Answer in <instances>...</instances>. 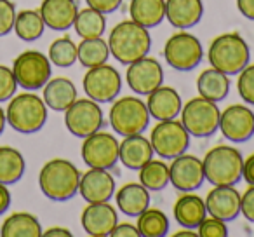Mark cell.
<instances>
[{
    "instance_id": "cell-4",
    "label": "cell",
    "mask_w": 254,
    "mask_h": 237,
    "mask_svg": "<svg viewBox=\"0 0 254 237\" xmlns=\"http://www.w3.org/2000/svg\"><path fill=\"white\" fill-rule=\"evenodd\" d=\"M209 63L226 75H237L249 65V46L239 33H223L216 37L209 47Z\"/></svg>"
},
{
    "instance_id": "cell-45",
    "label": "cell",
    "mask_w": 254,
    "mask_h": 237,
    "mask_svg": "<svg viewBox=\"0 0 254 237\" xmlns=\"http://www.w3.org/2000/svg\"><path fill=\"white\" fill-rule=\"evenodd\" d=\"M237 9L244 18L254 21V0H237Z\"/></svg>"
},
{
    "instance_id": "cell-3",
    "label": "cell",
    "mask_w": 254,
    "mask_h": 237,
    "mask_svg": "<svg viewBox=\"0 0 254 237\" xmlns=\"http://www.w3.org/2000/svg\"><path fill=\"white\" fill-rule=\"evenodd\" d=\"M5 119L14 131L21 135H33L47 122V105L33 91L21 92L9 99Z\"/></svg>"
},
{
    "instance_id": "cell-23",
    "label": "cell",
    "mask_w": 254,
    "mask_h": 237,
    "mask_svg": "<svg viewBox=\"0 0 254 237\" xmlns=\"http://www.w3.org/2000/svg\"><path fill=\"white\" fill-rule=\"evenodd\" d=\"M204 16L202 0H166V18L174 28L188 30Z\"/></svg>"
},
{
    "instance_id": "cell-37",
    "label": "cell",
    "mask_w": 254,
    "mask_h": 237,
    "mask_svg": "<svg viewBox=\"0 0 254 237\" xmlns=\"http://www.w3.org/2000/svg\"><path fill=\"white\" fill-rule=\"evenodd\" d=\"M237 89H239V96L242 98V101L254 105V65H247L239 72Z\"/></svg>"
},
{
    "instance_id": "cell-49",
    "label": "cell",
    "mask_w": 254,
    "mask_h": 237,
    "mask_svg": "<svg viewBox=\"0 0 254 237\" xmlns=\"http://www.w3.org/2000/svg\"><path fill=\"white\" fill-rule=\"evenodd\" d=\"M5 122H7V119H5V112H4V108H2V106H0V135H2V133H4Z\"/></svg>"
},
{
    "instance_id": "cell-39",
    "label": "cell",
    "mask_w": 254,
    "mask_h": 237,
    "mask_svg": "<svg viewBox=\"0 0 254 237\" xmlns=\"http://www.w3.org/2000/svg\"><path fill=\"white\" fill-rule=\"evenodd\" d=\"M16 89H18V82L12 74V68L0 65V103L9 101L16 94Z\"/></svg>"
},
{
    "instance_id": "cell-46",
    "label": "cell",
    "mask_w": 254,
    "mask_h": 237,
    "mask_svg": "<svg viewBox=\"0 0 254 237\" xmlns=\"http://www.w3.org/2000/svg\"><path fill=\"white\" fill-rule=\"evenodd\" d=\"M11 206V192H9L7 185L0 183V215H4Z\"/></svg>"
},
{
    "instance_id": "cell-42",
    "label": "cell",
    "mask_w": 254,
    "mask_h": 237,
    "mask_svg": "<svg viewBox=\"0 0 254 237\" xmlns=\"http://www.w3.org/2000/svg\"><path fill=\"white\" fill-rule=\"evenodd\" d=\"M89 7L96 9V11L103 12V14H110V12L117 11L119 5L122 4V0H85Z\"/></svg>"
},
{
    "instance_id": "cell-8",
    "label": "cell",
    "mask_w": 254,
    "mask_h": 237,
    "mask_svg": "<svg viewBox=\"0 0 254 237\" xmlns=\"http://www.w3.org/2000/svg\"><path fill=\"white\" fill-rule=\"evenodd\" d=\"M51 60L40 51H25L14 60L12 74L18 82V87L26 91L42 89L51 79Z\"/></svg>"
},
{
    "instance_id": "cell-32",
    "label": "cell",
    "mask_w": 254,
    "mask_h": 237,
    "mask_svg": "<svg viewBox=\"0 0 254 237\" xmlns=\"http://www.w3.org/2000/svg\"><path fill=\"white\" fill-rule=\"evenodd\" d=\"M73 26L80 39H96V37H103L105 33L106 19L103 12L92 7H85L77 12Z\"/></svg>"
},
{
    "instance_id": "cell-43",
    "label": "cell",
    "mask_w": 254,
    "mask_h": 237,
    "mask_svg": "<svg viewBox=\"0 0 254 237\" xmlns=\"http://www.w3.org/2000/svg\"><path fill=\"white\" fill-rule=\"evenodd\" d=\"M113 237H141L139 236V230L136 225L131 223H117L115 229L112 230Z\"/></svg>"
},
{
    "instance_id": "cell-6",
    "label": "cell",
    "mask_w": 254,
    "mask_h": 237,
    "mask_svg": "<svg viewBox=\"0 0 254 237\" xmlns=\"http://www.w3.org/2000/svg\"><path fill=\"white\" fill-rule=\"evenodd\" d=\"M150 119L146 103L136 96H124L110 108V124L120 136L141 135L148 128Z\"/></svg>"
},
{
    "instance_id": "cell-12",
    "label": "cell",
    "mask_w": 254,
    "mask_h": 237,
    "mask_svg": "<svg viewBox=\"0 0 254 237\" xmlns=\"http://www.w3.org/2000/svg\"><path fill=\"white\" fill-rule=\"evenodd\" d=\"M119 145L117 138L106 131H96L84 138L82 143V159L89 167L112 169L119 160Z\"/></svg>"
},
{
    "instance_id": "cell-14",
    "label": "cell",
    "mask_w": 254,
    "mask_h": 237,
    "mask_svg": "<svg viewBox=\"0 0 254 237\" xmlns=\"http://www.w3.org/2000/svg\"><path fill=\"white\" fill-rule=\"evenodd\" d=\"M218 129L232 143L247 142L254 136V112L246 105H230L219 115Z\"/></svg>"
},
{
    "instance_id": "cell-26",
    "label": "cell",
    "mask_w": 254,
    "mask_h": 237,
    "mask_svg": "<svg viewBox=\"0 0 254 237\" xmlns=\"http://www.w3.org/2000/svg\"><path fill=\"white\" fill-rule=\"evenodd\" d=\"M148 188L141 183H127L117 192V208L120 213L127 216L138 218L145 209L150 208V194Z\"/></svg>"
},
{
    "instance_id": "cell-22",
    "label": "cell",
    "mask_w": 254,
    "mask_h": 237,
    "mask_svg": "<svg viewBox=\"0 0 254 237\" xmlns=\"http://www.w3.org/2000/svg\"><path fill=\"white\" fill-rule=\"evenodd\" d=\"M153 147L148 138L143 135H131L124 136L119 145V160L127 169L138 171L143 167L150 159H153Z\"/></svg>"
},
{
    "instance_id": "cell-31",
    "label": "cell",
    "mask_w": 254,
    "mask_h": 237,
    "mask_svg": "<svg viewBox=\"0 0 254 237\" xmlns=\"http://www.w3.org/2000/svg\"><path fill=\"white\" fill-rule=\"evenodd\" d=\"M110 58L108 42L103 40V37L96 39H82V42L77 46V61H80L82 67L92 68L105 65Z\"/></svg>"
},
{
    "instance_id": "cell-9",
    "label": "cell",
    "mask_w": 254,
    "mask_h": 237,
    "mask_svg": "<svg viewBox=\"0 0 254 237\" xmlns=\"http://www.w3.org/2000/svg\"><path fill=\"white\" fill-rule=\"evenodd\" d=\"M64 126L77 138H87L89 135L103 129L105 119L99 103L91 98H77L64 110Z\"/></svg>"
},
{
    "instance_id": "cell-27",
    "label": "cell",
    "mask_w": 254,
    "mask_h": 237,
    "mask_svg": "<svg viewBox=\"0 0 254 237\" xmlns=\"http://www.w3.org/2000/svg\"><path fill=\"white\" fill-rule=\"evenodd\" d=\"M197 91L198 96L205 99H211L214 103H219L228 96L230 92V75L216 70V68H207L197 79Z\"/></svg>"
},
{
    "instance_id": "cell-25",
    "label": "cell",
    "mask_w": 254,
    "mask_h": 237,
    "mask_svg": "<svg viewBox=\"0 0 254 237\" xmlns=\"http://www.w3.org/2000/svg\"><path fill=\"white\" fill-rule=\"evenodd\" d=\"M207 216L205 201L191 192H185L174 204V220L183 229H197L198 223Z\"/></svg>"
},
{
    "instance_id": "cell-18",
    "label": "cell",
    "mask_w": 254,
    "mask_h": 237,
    "mask_svg": "<svg viewBox=\"0 0 254 237\" xmlns=\"http://www.w3.org/2000/svg\"><path fill=\"white\" fill-rule=\"evenodd\" d=\"M204 201L209 215L223 222H232L240 215V192L233 185H214Z\"/></svg>"
},
{
    "instance_id": "cell-47",
    "label": "cell",
    "mask_w": 254,
    "mask_h": 237,
    "mask_svg": "<svg viewBox=\"0 0 254 237\" xmlns=\"http://www.w3.org/2000/svg\"><path fill=\"white\" fill-rule=\"evenodd\" d=\"M42 236L44 237H71L73 234L68 229H64V227H51L46 232H42Z\"/></svg>"
},
{
    "instance_id": "cell-21",
    "label": "cell",
    "mask_w": 254,
    "mask_h": 237,
    "mask_svg": "<svg viewBox=\"0 0 254 237\" xmlns=\"http://www.w3.org/2000/svg\"><path fill=\"white\" fill-rule=\"evenodd\" d=\"M39 12L47 28L66 32L73 26L78 7L75 0H42Z\"/></svg>"
},
{
    "instance_id": "cell-34",
    "label": "cell",
    "mask_w": 254,
    "mask_h": 237,
    "mask_svg": "<svg viewBox=\"0 0 254 237\" xmlns=\"http://www.w3.org/2000/svg\"><path fill=\"white\" fill-rule=\"evenodd\" d=\"M139 183L148 190H164L169 185V166L164 160L150 159L139 167Z\"/></svg>"
},
{
    "instance_id": "cell-19",
    "label": "cell",
    "mask_w": 254,
    "mask_h": 237,
    "mask_svg": "<svg viewBox=\"0 0 254 237\" xmlns=\"http://www.w3.org/2000/svg\"><path fill=\"white\" fill-rule=\"evenodd\" d=\"M78 192L87 202H108L115 194V180L108 169L89 167L78 181Z\"/></svg>"
},
{
    "instance_id": "cell-38",
    "label": "cell",
    "mask_w": 254,
    "mask_h": 237,
    "mask_svg": "<svg viewBox=\"0 0 254 237\" xmlns=\"http://www.w3.org/2000/svg\"><path fill=\"white\" fill-rule=\"evenodd\" d=\"M198 237H226L228 236V229H226V222L214 216H205L197 227Z\"/></svg>"
},
{
    "instance_id": "cell-1",
    "label": "cell",
    "mask_w": 254,
    "mask_h": 237,
    "mask_svg": "<svg viewBox=\"0 0 254 237\" xmlns=\"http://www.w3.org/2000/svg\"><path fill=\"white\" fill-rule=\"evenodd\" d=\"M108 47L110 54L119 63L131 65L148 56L150 47H152V37L148 33V28L138 25L132 19H126L113 26L108 37Z\"/></svg>"
},
{
    "instance_id": "cell-16",
    "label": "cell",
    "mask_w": 254,
    "mask_h": 237,
    "mask_svg": "<svg viewBox=\"0 0 254 237\" xmlns=\"http://www.w3.org/2000/svg\"><path fill=\"white\" fill-rule=\"evenodd\" d=\"M205 180L202 159L188 156L187 152L174 157L169 166V183L180 192H193L202 187Z\"/></svg>"
},
{
    "instance_id": "cell-5",
    "label": "cell",
    "mask_w": 254,
    "mask_h": 237,
    "mask_svg": "<svg viewBox=\"0 0 254 237\" xmlns=\"http://www.w3.org/2000/svg\"><path fill=\"white\" fill-rule=\"evenodd\" d=\"M205 180L212 185H237L242 180V154L230 145L211 149L202 159Z\"/></svg>"
},
{
    "instance_id": "cell-20",
    "label": "cell",
    "mask_w": 254,
    "mask_h": 237,
    "mask_svg": "<svg viewBox=\"0 0 254 237\" xmlns=\"http://www.w3.org/2000/svg\"><path fill=\"white\" fill-rule=\"evenodd\" d=\"M146 108L150 112V117L155 121H171L180 115L183 108V101L176 89L159 85L148 94L146 99Z\"/></svg>"
},
{
    "instance_id": "cell-17",
    "label": "cell",
    "mask_w": 254,
    "mask_h": 237,
    "mask_svg": "<svg viewBox=\"0 0 254 237\" xmlns=\"http://www.w3.org/2000/svg\"><path fill=\"white\" fill-rule=\"evenodd\" d=\"M82 229L92 237H108L119 223L117 209L108 202H87L82 211Z\"/></svg>"
},
{
    "instance_id": "cell-7",
    "label": "cell",
    "mask_w": 254,
    "mask_h": 237,
    "mask_svg": "<svg viewBox=\"0 0 254 237\" xmlns=\"http://www.w3.org/2000/svg\"><path fill=\"white\" fill-rule=\"evenodd\" d=\"M181 122L195 138H207L214 135L219 128V112L218 103L205 99L202 96L191 98L187 105L181 108Z\"/></svg>"
},
{
    "instance_id": "cell-10",
    "label": "cell",
    "mask_w": 254,
    "mask_h": 237,
    "mask_svg": "<svg viewBox=\"0 0 254 237\" xmlns=\"http://www.w3.org/2000/svg\"><path fill=\"white\" fill-rule=\"evenodd\" d=\"M150 143L153 152L162 159H174L187 152L190 145V133L183 126L181 121L171 119V121H159V124L152 129Z\"/></svg>"
},
{
    "instance_id": "cell-41",
    "label": "cell",
    "mask_w": 254,
    "mask_h": 237,
    "mask_svg": "<svg viewBox=\"0 0 254 237\" xmlns=\"http://www.w3.org/2000/svg\"><path fill=\"white\" fill-rule=\"evenodd\" d=\"M240 215L254 223V185H249V188L240 195Z\"/></svg>"
},
{
    "instance_id": "cell-24",
    "label": "cell",
    "mask_w": 254,
    "mask_h": 237,
    "mask_svg": "<svg viewBox=\"0 0 254 237\" xmlns=\"http://www.w3.org/2000/svg\"><path fill=\"white\" fill-rule=\"evenodd\" d=\"M42 89V99L46 101L47 108L54 110V112H64L77 99V87L66 77L49 79Z\"/></svg>"
},
{
    "instance_id": "cell-29",
    "label": "cell",
    "mask_w": 254,
    "mask_h": 237,
    "mask_svg": "<svg viewBox=\"0 0 254 237\" xmlns=\"http://www.w3.org/2000/svg\"><path fill=\"white\" fill-rule=\"evenodd\" d=\"M42 232L40 222L30 213H12L0 227L2 237H40Z\"/></svg>"
},
{
    "instance_id": "cell-44",
    "label": "cell",
    "mask_w": 254,
    "mask_h": 237,
    "mask_svg": "<svg viewBox=\"0 0 254 237\" xmlns=\"http://www.w3.org/2000/svg\"><path fill=\"white\" fill-rule=\"evenodd\" d=\"M242 178H244V180H246L249 185H254V154H253V156L247 157V159H244Z\"/></svg>"
},
{
    "instance_id": "cell-15",
    "label": "cell",
    "mask_w": 254,
    "mask_h": 237,
    "mask_svg": "<svg viewBox=\"0 0 254 237\" xmlns=\"http://www.w3.org/2000/svg\"><path fill=\"white\" fill-rule=\"evenodd\" d=\"M126 80L132 92L139 96H148L153 89L162 85L164 70L157 60L145 56L134 63L127 65Z\"/></svg>"
},
{
    "instance_id": "cell-35",
    "label": "cell",
    "mask_w": 254,
    "mask_h": 237,
    "mask_svg": "<svg viewBox=\"0 0 254 237\" xmlns=\"http://www.w3.org/2000/svg\"><path fill=\"white\" fill-rule=\"evenodd\" d=\"M141 237H164L169 232V218L159 209H145L136 223Z\"/></svg>"
},
{
    "instance_id": "cell-40",
    "label": "cell",
    "mask_w": 254,
    "mask_h": 237,
    "mask_svg": "<svg viewBox=\"0 0 254 237\" xmlns=\"http://www.w3.org/2000/svg\"><path fill=\"white\" fill-rule=\"evenodd\" d=\"M16 14L18 12L11 0H0V37H5L12 32Z\"/></svg>"
},
{
    "instance_id": "cell-28",
    "label": "cell",
    "mask_w": 254,
    "mask_h": 237,
    "mask_svg": "<svg viewBox=\"0 0 254 237\" xmlns=\"http://www.w3.org/2000/svg\"><path fill=\"white\" fill-rule=\"evenodd\" d=\"M131 19L145 28H153L166 18V0H131Z\"/></svg>"
},
{
    "instance_id": "cell-30",
    "label": "cell",
    "mask_w": 254,
    "mask_h": 237,
    "mask_svg": "<svg viewBox=\"0 0 254 237\" xmlns=\"http://www.w3.org/2000/svg\"><path fill=\"white\" fill-rule=\"evenodd\" d=\"M26 162L23 154L12 147H0V183L12 185L25 174Z\"/></svg>"
},
{
    "instance_id": "cell-48",
    "label": "cell",
    "mask_w": 254,
    "mask_h": 237,
    "mask_svg": "<svg viewBox=\"0 0 254 237\" xmlns=\"http://www.w3.org/2000/svg\"><path fill=\"white\" fill-rule=\"evenodd\" d=\"M174 237H198V232H191L190 229H187V230H181V232H176Z\"/></svg>"
},
{
    "instance_id": "cell-36",
    "label": "cell",
    "mask_w": 254,
    "mask_h": 237,
    "mask_svg": "<svg viewBox=\"0 0 254 237\" xmlns=\"http://www.w3.org/2000/svg\"><path fill=\"white\" fill-rule=\"evenodd\" d=\"M49 60L60 68H68L77 61V44L68 37L56 39L49 47Z\"/></svg>"
},
{
    "instance_id": "cell-13",
    "label": "cell",
    "mask_w": 254,
    "mask_h": 237,
    "mask_svg": "<svg viewBox=\"0 0 254 237\" xmlns=\"http://www.w3.org/2000/svg\"><path fill=\"white\" fill-rule=\"evenodd\" d=\"M84 91L87 98L94 99L98 103H110L119 96L122 87V79L120 74L110 65H99L92 67L84 75Z\"/></svg>"
},
{
    "instance_id": "cell-33",
    "label": "cell",
    "mask_w": 254,
    "mask_h": 237,
    "mask_svg": "<svg viewBox=\"0 0 254 237\" xmlns=\"http://www.w3.org/2000/svg\"><path fill=\"white\" fill-rule=\"evenodd\" d=\"M14 33L25 42H33V40L40 39L46 30V23H44L42 16L39 11H32L26 9L16 14L14 19Z\"/></svg>"
},
{
    "instance_id": "cell-11",
    "label": "cell",
    "mask_w": 254,
    "mask_h": 237,
    "mask_svg": "<svg viewBox=\"0 0 254 237\" xmlns=\"http://www.w3.org/2000/svg\"><path fill=\"white\" fill-rule=\"evenodd\" d=\"M202 56H204V51H202L200 40L187 32L174 33L173 37L167 39L166 46H164V58H166L167 65L174 70H193L200 65Z\"/></svg>"
},
{
    "instance_id": "cell-2",
    "label": "cell",
    "mask_w": 254,
    "mask_h": 237,
    "mask_svg": "<svg viewBox=\"0 0 254 237\" xmlns=\"http://www.w3.org/2000/svg\"><path fill=\"white\" fill-rule=\"evenodd\" d=\"M80 171L66 159H51L39 173V187L47 199L64 202L78 192Z\"/></svg>"
}]
</instances>
